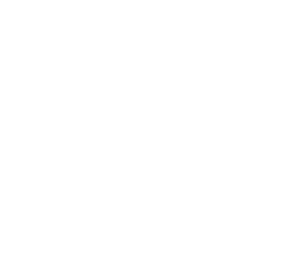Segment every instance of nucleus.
Listing matches in <instances>:
<instances>
[]
</instances>
